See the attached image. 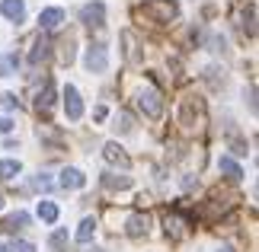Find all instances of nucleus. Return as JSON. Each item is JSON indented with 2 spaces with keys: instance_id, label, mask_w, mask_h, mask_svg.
Here are the masks:
<instances>
[{
  "instance_id": "nucleus-1",
  "label": "nucleus",
  "mask_w": 259,
  "mask_h": 252,
  "mask_svg": "<svg viewBox=\"0 0 259 252\" xmlns=\"http://www.w3.org/2000/svg\"><path fill=\"white\" fill-rule=\"evenodd\" d=\"M138 13L147 16V19H151V23H157V26H166V23H173V19H176L179 10H176L173 0H147V4L138 10Z\"/></svg>"
},
{
  "instance_id": "nucleus-2",
  "label": "nucleus",
  "mask_w": 259,
  "mask_h": 252,
  "mask_svg": "<svg viewBox=\"0 0 259 252\" xmlns=\"http://www.w3.org/2000/svg\"><path fill=\"white\" fill-rule=\"evenodd\" d=\"M205 122V103L198 96H186L183 106H179V125L186 128H198Z\"/></svg>"
},
{
  "instance_id": "nucleus-3",
  "label": "nucleus",
  "mask_w": 259,
  "mask_h": 252,
  "mask_svg": "<svg viewBox=\"0 0 259 252\" xmlns=\"http://www.w3.org/2000/svg\"><path fill=\"white\" fill-rule=\"evenodd\" d=\"M138 109L147 115V118H160L163 115V99L157 89H144L141 96H138Z\"/></svg>"
},
{
  "instance_id": "nucleus-4",
  "label": "nucleus",
  "mask_w": 259,
  "mask_h": 252,
  "mask_svg": "<svg viewBox=\"0 0 259 252\" xmlns=\"http://www.w3.org/2000/svg\"><path fill=\"white\" fill-rule=\"evenodd\" d=\"M106 67H109L106 45H90L87 48V70L90 74H106Z\"/></svg>"
},
{
  "instance_id": "nucleus-5",
  "label": "nucleus",
  "mask_w": 259,
  "mask_h": 252,
  "mask_svg": "<svg viewBox=\"0 0 259 252\" xmlns=\"http://www.w3.org/2000/svg\"><path fill=\"white\" fill-rule=\"evenodd\" d=\"M122 45H125V61L132 67H138L144 61V58H141V42H138L135 29H125V32H122Z\"/></svg>"
},
{
  "instance_id": "nucleus-6",
  "label": "nucleus",
  "mask_w": 259,
  "mask_h": 252,
  "mask_svg": "<svg viewBox=\"0 0 259 252\" xmlns=\"http://www.w3.org/2000/svg\"><path fill=\"white\" fill-rule=\"evenodd\" d=\"M125 233L132 236V239H141L151 233V214H132L128 217V224H125Z\"/></svg>"
},
{
  "instance_id": "nucleus-7",
  "label": "nucleus",
  "mask_w": 259,
  "mask_h": 252,
  "mask_svg": "<svg viewBox=\"0 0 259 252\" xmlns=\"http://www.w3.org/2000/svg\"><path fill=\"white\" fill-rule=\"evenodd\" d=\"M80 23L90 26V29H99V26L106 23V7L103 4H87L80 10Z\"/></svg>"
},
{
  "instance_id": "nucleus-8",
  "label": "nucleus",
  "mask_w": 259,
  "mask_h": 252,
  "mask_svg": "<svg viewBox=\"0 0 259 252\" xmlns=\"http://www.w3.org/2000/svg\"><path fill=\"white\" fill-rule=\"evenodd\" d=\"M64 112L71 122H77V118L83 115V103H80V93H77V86H67L64 89Z\"/></svg>"
},
{
  "instance_id": "nucleus-9",
  "label": "nucleus",
  "mask_w": 259,
  "mask_h": 252,
  "mask_svg": "<svg viewBox=\"0 0 259 252\" xmlns=\"http://www.w3.org/2000/svg\"><path fill=\"white\" fill-rule=\"evenodd\" d=\"M163 224H166V236H173V239H183V236H186L189 220L179 214V211H170V214L163 217Z\"/></svg>"
},
{
  "instance_id": "nucleus-10",
  "label": "nucleus",
  "mask_w": 259,
  "mask_h": 252,
  "mask_svg": "<svg viewBox=\"0 0 259 252\" xmlns=\"http://www.w3.org/2000/svg\"><path fill=\"white\" fill-rule=\"evenodd\" d=\"M103 157H106L112 166H122V169H128V166H132V160H128V154H125V150L118 147V144H106V147H103Z\"/></svg>"
},
{
  "instance_id": "nucleus-11",
  "label": "nucleus",
  "mask_w": 259,
  "mask_h": 252,
  "mask_svg": "<svg viewBox=\"0 0 259 252\" xmlns=\"http://www.w3.org/2000/svg\"><path fill=\"white\" fill-rule=\"evenodd\" d=\"M38 23H42V29H58V26L64 23V10H58V7H48V10H42Z\"/></svg>"
},
{
  "instance_id": "nucleus-12",
  "label": "nucleus",
  "mask_w": 259,
  "mask_h": 252,
  "mask_svg": "<svg viewBox=\"0 0 259 252\" xmlns=\"http://www.w3.org/2000/svg\"><path fill=\"white\" fill-rule=\"evenodd\" d=\"M240 19H243V32L250 35V38H256V4H246L243 10H240Z\"/></svg>"
},
{
  "instance_id": "nucleus-13",
  "label": "nucleus",
  "mask_w": 259,
  "mask_h": 252,
  "mask_svg": "<svg viewBox=\"0 0 259 252\" xmlns=\"http://www.w3.org/2000/svg\"><path fill=\"white\" fill-rule=\"evenodd\" d=\"M218 169H221V173L231 179V182H240V179H243V169L237 166L231 157H221V160H218Z\"/></svg>"
},
{
  "instance_id": "nucleus-14",
  "label": "nucleus",
  "mask_w": 259,
  "mask_h": 252,
  "mask_svg": "<svg viewBox=\"0 0 259 252\" xmlns=\"http://www.w3.org/2000/svg\"><path fill=\"white\" fill-rule=\"evenodd\" d=\"M48 52H52V45H48V38H45V35H38L35 42H32V52H29V61H32V64L45 61V58H48Z\"/></svg>"
},
{
  "instance_id": "nucleus-15",
  "label": "nucleus",
  "mask_w": 259,
  "mask_h": 252,
  "mask_svg": "<svg viewBox=\"0 0 259 252\" xmlns=\"http://www.w3.org/2000/svg\"><path fill=\"white\" fill-rule=\"evenodd\" d=\"M29 224V214L26 211H16V214H10L4 224H0V230H4V233H13V230H23Z\"/></svg>"
},
{
  "instance_id": "nucleus-16",
  "label": "nucleus",
  "mask_w": 259,
  "mask_h": 252,
  "mask_svg": "<svg viewBox=\"0 0 259 252\" xmlns=\"http://www.w3.org/2000/svg\"><path fill=\"white\" fill-rule=\"evenodd\" d=\"M0 10H4V16L13 19V23H19V19L26 16V4H23V0H4V7H0Z\"/></svg>"
},
{
  "instance_id": "nucleus-17",
  "label": "nucleus",
  "mask_w": 259,
  "mask_h": 252,
  "mask_svg": "<svg viewBox=\"0 0 259 252\" xmlns=\"http://www.w3.org/2000/svg\"><path fill=\"white\" fill-rule=\"evenodd\" d=\"M64 188H83V182H87V176L80 173V169H64L61 173V179H58Z\"/></svg>"
},
{
  "instance_id": "nucleus-18",
  "label": "nucleus",
  "mask_w": 259,
  "mask_h": 252,
  "mask_svg": "<svg viewBox=\"0 0 259 252\" xmlns=\"http://www.w3.org/2000/svg\"><path fill=\"white\" fill-rule=\"evenodd\" d=\"M52 103H55V89H52V83H48V86L42 89V93H38V99H35V109H38L42 115H48V112H52Z\"/></svg>"
},
{
  "instance_id": "nucleus-19",
  "label": "nucleus",
  "mask_w": 259,
  "mask_h": 252,
  "mask_svg": "<svg viewBox=\"0 0 259 252\" xmlns=\"http://www.w3.org/2000/svg\"><path fill=\"white\" fill-rule=\"evenodd\" d=\"M93 233H96V220H93V217H83L80 227H77V243H90V239H93Z\"/></svg>"
},
{
  "instance_id": "nucleus-20",
  "label": "nucleus",
  "mask_w": 259,
  "mask_h": 252,
  "mask_svg": "<svg viewBox=\"0 0 259 252\" xmlns=\"http://www.w3.org/2000/svg\"><path fill=\"white\" fill-rule=\"evenodd\" d=\"M13 176H19V163L16 160H0V182H7Z\"/></svg>"
},
{
  "instance_id": "nucleus-21",
  "label": "nucleus",
  "mask_w": 259,
  "mask_h": 252,
  "mask_svg": "<svg viewBox=\"0 0 259 252\" xmlns=\"http://www.w3.org/2000/svg\"><path fill=\"white\" fill-rule=\"evenodd\" d=\"M103 185L106 188H128V185H132V179H128V176H115V173H106L103 176Z\"/></svg>"
},
{
  "instance_id": "nucleus-22",
  "label": "nucleus",
  "mask_w": 259,
  "mask_h": 252,
  "mask_svg": "<svg viewBox=\"0 0 259 252\" xmlns=\"http://www.w3.org/2000/svg\"><path fill=\"white\" fill-rule=\"evenodd\" d=\"M38 217H42L45 224H55V220H58V208L52 205V201H42V205H38Z\"/></svg>"
},
{
  "instance_id": "nucleus-23",
  "label": "nucleus",
  "mask_w": 259,
  "mask_h": 252,
  "mask_svg": "<svg viewBox=\"0 0 259 252\" xmlns=\"http://www.w3.org/2000/svg\"><path fill=\"white\" fill-rule=\"evenodd\" d=\"M205 80H208V86L221 89V86H224V70H218V67H208V70H205Z\"/></svg>"
},
{
  "instance_id": "nucleus-24",
  "label": "nucleus",
  "mask_w": 259,
  "mask_h": 252,
  "mask_svg": "<svg viewBox=\"0 0 259 252\" xmlns=\"http://www.w3.org/2000/svg\"><path fill=\"white\" fill-rule=\"evenodd\" d=\"M132 122H135V118L128 115V112H118V115H115V131H122V134H128V131H132Z\"/></svg>"
},
{
  "instance_id": "nucleus-25",
  "label": "nucleus",
  "mask_w": 259,
  "mask_h": 252,
  "mask_svg": "<svg viewBox=\"0 0 259 252\" xmlns=\"http://www.w3.org/2000/svg\"><path fill=\"white\" fill-rule=\"evenodd\" d=\"M4 252H35V246L32 243H23V239H13V243H7Z\"/></svg>"
},
{
  "instance_id": "nucleus-26",
  "label": "nucleus",
  "mask_w": 259,
  "mask_h": 252,
  "mask_svg": "<svg viewBox=\"0 0 259 252\" xmlns=\"http://www.w3.org/2000/svg\"><path fill=\"white\" fill-rule=\"evenodd\" d=\"M231 150H234L237 157H246V140L237 137V131H231Z\"/></svg>"
},
{
  "instance_id": "nucleus-27",
  "label": "nucleus",
  "mask_w": 259,
  "mask_h": 252,
  "mask_svg": "<svg viewBox=\"0 0 259 252\" xmlns=\"http://www.w3.org/2000/svg\"><path fill=\"white\" fill-rule=\"evenodd\" d=\"M74 61V42L67 38V42H61V64H71Z\"/></svg>"
},
{
  "instance_id": "nucleus-28",
  "label": "nucleus",
  "mask_w": 259,
  "mask_h": 252,
  "mask_svg": "<svg viewBox=\"0 0 259 252\" xmlns=\"http://www.w3.org/2000/svg\"><path fill=\"white\" fill-rule=\"evenodd\" d=\"M64 246H67V233H64V230L52 233V249H64Z\"/></svg>"
},
{
  "instance_id": "nucleus-29",
  "label": "nucleus",
  "mask_w": 259,
  "mask_h": 252,
  "mask_svg": "<svg viewBox=\"0 0 259 252\" xmlns=\"http://www.w3.org/2000/svg\"><path fill=\"white\" fill-rule=\"evenodd\" d=\"M16 67V58H7V61H0V77H10Z\"/></svg>"
},
{
  "instance_id": "nucleus-30",
  "label": "nucleus",
  "mask_w": 259,
  "mask_h": 252,
  "mask_svg": "<svg viewBox=\"0 0 259 252\" xmlns=\"http://www.w3.org/2000/svg\"><path fill=\"white\" fill-rule=\"evenodd\" d=\"M35 188H42V191L52 188V179H48V173H38V176H35Z\"/></svg>"
},
{
  "instance_id": "nucleus-31",
  "label": "nucleus",
  "mask_w": 259,
  "mask_h": 252,
  "mask_svg": "<svg viewBox=\"0 0 259 252\" xmlns=\"http://www.w3.org/2000/svg\"><path fill=\"white\" fill-rule=\"evenodd\" d=\"M211 45H214V52H224V48H227L221 35H211Z\"/></svg>"
},
{
  "instance_id": "nucleus-32",
  "label": "nucleus",
  "mask_w": 259,
  "mask_h": 252,
  "mask_svg": "<svg viewBox=\"0 0 259 252\" xmlns=\"http://www.w3.org/2000/svg\"><path fill=\"white\" fill-rule=\"evenodd\" d=\"M4 106L7 109H19V99L16 96H4Z\"/></svg>"
},
{
  "instance_id": "nucleus-33",
  "label": "nucleus",
  "mask_w": 259,
  "mask_h": 252,
  "mask_svg": "<svg viewBox=\"0 0 259 252\" xmlns=\"http://www.w3.org/2000/svg\"><path fill=\"white\" fill-rule=\"evenodd\" d=\"M246 96H250V112H256V86H250V93H246Z\"/></svg>"
},
{
  "instance_id": "nucleus-34",
  "label": "nucleus",
  "mask_w": 259,
  "mask_h": 252,
  "mask_svg": "<svg viewBox=\"0 0 259 252\" xmlns=\"http://www.w3.org/2000/svg\"><path fill=\"white\" fill-rule=\"evenodd\" d=\"M13 128V122H10V118H4V122H0V131H10Z\"/></svg>"
},
{
  "instance_id": "nucleus-35",
  "label": "nucleus",
  "mask_w": 259,
  "mask_h": 252,
  "mask_svg": "<svg viewBox=\"0 0 259 252\" xmlns=\"http://www.w3.org/2000/svg\"><path fill=\"white\" fill-rule=\"evenodd\" d=\"M0 208H4V195H0Z\"/></svg>"
},
{
  "instance_id": "nucleus-36",
  "label": "nucleus",
  "mask_w": 259,
  "mask_h": 252,
  "mask_svg": "<svg viewBox=\"0 0 259 252\" xmlns=\"http://www.w3.org/2000/svg\"><path fill=\"white\" fill-rule=\"evenodd\" d=\"M221 252H231V249H227V246H224V249H221Z\"/></svg>"
},
{
  "instance_id": "nucleus-37",
  "label": "nucleus",
  "mask_w": 259,
  "mask_h": 252,
  "mask_svg": "<svg viewBox=\"0 0 259 252\" xmlns=\"http://www.w3.org/2000/svg\"><path fill=\"white\" fill-rule=\"evenodd\" d=\"M93 252H99V249H93Z\"/></svg>"
}]
</instances>
